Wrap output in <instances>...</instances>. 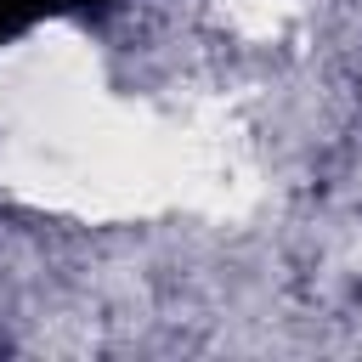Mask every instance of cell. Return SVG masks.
Listing matches in <instances>:
<instances>
[{"label": "cell", "mask_w": 362, "mask_h": 362, "mask_svg": "<svg viewBox=\"0 0 362 362\" xmlns=\"http://www.w3.org/2000/svg\"><path fill=\"white\" fill-rule=\"evenodd\" d=\"M28 23H34V6H28V0H0V40L23 34Z\"/></svg>", "instance_id": "cell-1"}, {"label": "cell", "mask_w": 362, "mask_h": 362, "mask_svg": "<svg viewBox=\"0 0 362 362\" xmlns=\"http://www.w3.org/2000/svg\"><path fill=\"white\" fill-rule=\"evenodd\" d=\"M28 6H34V17H45V11H96L107 0H28Z\"/></svg>", "instance_id": "cell-2"}]
</instances>
